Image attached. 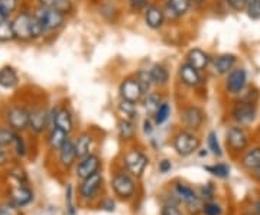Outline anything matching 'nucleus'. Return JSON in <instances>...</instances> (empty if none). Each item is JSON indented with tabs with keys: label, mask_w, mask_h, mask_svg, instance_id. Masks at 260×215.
Segmentation results:
<instances>
[{
	"label": "nucleus",
	"mask_w": 260,
	"mask_h": 215,
	"mask_svg": "<svg viewBox=\"0 0 260 215\" xmlns=\"http://www.w3.org/2000/svg\"><path fill=\"white\" fill-rule=\"evenodd\" d=\"M247 16L251 20H259L260 19V5L257 0H247V5H246V10Z\"/></svg>",
	"instance_id": "a19ab883"
},
{
	"label": "nucleus",
	"mask_w": 260,
	"mask_h": 215,
	"mask_svg": "<svg viewBox=\"0 0 260 215\" xmlns=\"http://www.w3.org/2000/svg\"><path fill=\"white\" fill-rule=\"evenodd\" d=\"M236 65H237V55L225 52V54H221V55L214 56L210 68H211L214 75L225 77L233 68H236Z\"/></svg>",
	"instance_id": "dca6fc26"
},
{
	"label": "nucleus",
	"mask_w": 260,
	"mask_h": 215,
	"mask_svg": "<svg viewBox=\"0 0 260 215\" xmlns=\"http://www.w3.org/2000/svg\"><path fill=\"white\" fill-rule=\"evenodd\" d=\"M167 20H179L185 18L192 9L191 0H169L167 5H164Z\"/></svg>",
	"instance_id": "a211bd4d"
},
{
	"label": "nucleus",
	"mask_w": 260,
	"mask_h": 215,
	"mask_svg": "<svg viewBox=\"0 0 260 215\" xmlns=\"http://www.w3.org/2000/svg\"><path fill=\"white\" fill-rule=\"evenodd\" d=\"M30 22H32V10H20L12 18L15 38L20 42L30 41Z\"/></svg>",
	"instance_id": "f8f14e48"
},
{
	"label": "nucleus",
	"mask_w": 260,
	"mask_h": 215,
	"mask_svg": "<svg viewBox=\"0 0 260 215\" xmlns=\"http://www.w3.org/2000/svg\"><path fill=\"white\" fill-rule=\"evenodd\" d=\"M243 168H246L247 170H256L260 168V148H251V149L246 150V153L243 155L242 158Z\"/></svg>",
	"instance_id": "a878e982"
},
{
	"label": "nucleus",
	"mask_w": 260,
	"mask_h": 215,
	"mask_svg": "<svg viewBox=\"0 0 260 215\" xmlns=\"http://www.w3.org/2000/svg\"><path fill=\"white\" fill-rule=\"evenodd\" d=\"M244 215H253V214H244Z\"/></svg>",
	"instance_id": "bf43d9fd"
},
{
	"label": "nucleus",
	"mask_w": 260,
	"mask_h": 215,
	"mask_svg": "<svg viewBox=\"0 0 260 215\" xmlns=\"http://www.w3.org/2000/svg\"><path fill=\"white\" fill-rule=\"evenodd\" d=\"M159 2H160L162 5H167V3H168V2H169V0H159Z\"/></svg>",
	"instance_id": "13d9d810"
},
{
	"label": "nucleus",
	"mask_w": 260,
	"mask_h": 215,
	"mask_svg": "<svg viewBox=\"0 0 260 215\" xmlns=\"http://www.w3.org/2000/svg\"><path fill=\"white\" fill-rule=\"evenodd\" d=\"M256 176H257V179L260 181V168L256 169Z\"/></svg>",
	"instance_id": "4d7b16f0"
},
{
	"label": "nucleus",
	"mask_w": 260,
	"mask_h": 215,
	"mask_svg": "<svg viewBox=\"0 0 260 215\" xmlns=\"http://www.w3.org/2000/svg\"><path fill=\"white\" fill-rule=\"evenodd\" d=\"M20 0H0V16L13 18L18 13Z\"/></svg>",
	"instance_id": "72a5a7b5"
},
{
	"label": "nucleus",
	"mask_w": 260,
	"mask_h": 215,
	"mask_svg": "<svg viewBox=\"0 0 260 215\" xmlns=\"http://www.w3.org/2000/svg\"><path fill=\"white\" fill-rule=\"evenodd\" d=\"M232 117L234 122L240 126H249L257 117V104L249 103L244 100H237L233 104Z\"/></svg>",
	"instance_id": "39448f33"
},
{
	"label": "nucleus",
	"mask_w": 260,
	"mask_h": 215,
	"mask_svg": "<svg viewBox=\"0 0 260 215\" xmlns=\"http://www.w3.org/2000/svg\"><path fill=\"white\" fill-rule=\"evenodd\" d=\"M178 81L186 88H200L201 85H204V78L203 73H200L198 69H195L194 66L189 65L188 62H182L178 66Z\"/></svg>",
	"instance_id": "9d476101"
},
{
	"label": "nucleus",
	"mask_w": 260,
	"mask_h": 215,
	"mask_svg": "<svg viewBox=\"0 0 260 215\" xmlns=\"http://www.w3.org/2000/svg\"><path fill=\"white\" fill-rule=\"evenodd\" d=\"M160 215H182L175 204H167L160 209Z\"/></svg>",
	"instance_id": "de8ad7c7"
},
{
	"label": "nucleus",
	"mask_w": 260,
	"mask_h": 215,
	"mask_svg": "<svg viewBox=\"0 0 260 215\" xmlns=\"http://www.w3.org/2000/svg\"><path fill=\"white\" fill-rule=\"evenodd\" d=\"M171 113H172L171 104L168 103V101H162L160 105H159V109L156 110V113H155V116L152 119H153V122H155L156 126H160V124L168 122V119L171 117Z\"/></svg>",
	"instance_id": "f704fd0d"
},
{
	"label": "nucleus",
	"mask_w": 260,
	"mask_h": 215,
	"mask_svg": "<svg viewBox=\"0 0 260 215\" xmlns=\"http://www.w3.org/2000/svg\"><path fill=\"white\" fill-rule=\"evenodd\" d=\"M143 20L146 26L152 30H160L167 25V15L162 3H150L148 9L143 12Z\"/></svg>",
	"instance_id": "ddd939ff"
},
{
	"label": "nucleus",
	"mask_w": 260,
	"mask_h": 215,
	"mask_svg": "<svg viewBox=\"0 0 260 215\" xmlns=\"http://www.w3.org/2000/svg\"><path fill=\"white\" fill-rule=\"evenodd\" d=\"M32 201V192L29 191L28 188L19 187L15 188L10 194V202L16 206H25L28 205L29 202Z\"/></svg>",
	"instance_id": "bb28decb"
},
{
	"label": "nucleus",
	"mask_w": 260,
	"mask_h": 215,
	"mask_svg": "<svg viewBox=\"0 0 260 215\" xmlns=\"http://www.w3.org/2000/svg\"><path fill=\"white\" fill-rule=\"evenodd\" d=\"M51 126H55L70 134L74 130V116L71 110L65 105L54 109L51 112Z\"/></svg>",
	"instance_id": "2eb2a0df"
},
{
	"label": "nucleus",
	"mask_w": 260,
	"mask_h": 215,
	"mask_svg": "<svg viewBox=\"0 0 260 215\" xmlns=\"http://www.w3.org/2000/svg\"><path fill=\"white\" fill-rule=\"evenodd\" d=\"M12 146L15 148V152H16V155H18L19 158H23V156L26 155V150H28V148H26V143H25V140H23V137H22V136H19L18 134Z\"/></svg>",
	"instance_id": "37998d69"
},
{
	"label": "nucleus",
	"mask_w": 260,
	"mask_h": 215,
	"mask_svg": "<svg viewBox=\"0 0 260 215\" xmlns=\"http://www.w3.org/2000/svg\"><path fill=\"white\" fill-rule=\"evenodd\" d=\"M68 136H70V134H68L67 131L61 130V129H58L55 126H52L49 133H48V146L52 150H56V152H58V150L61 149L65 143H67V140L70 139Z\"/></svg>",
	"instance_id": "393cba45"
},
{
	"label": "nucleus",
	"mask_w": 260,
	"mask_h": 215,
	"mask_svg": "<svg viewBox=\"0 0 260 215\" xmlns=\"http://www.w3.org/2000/svg\"><path fill=\"white\" fill-rule=\"evenodd\" d=\"M67 202H68V211L70 214H74V206H73V187L68 185L67 187Z\"/></svg>",
	"instance_id": "8fccbe9b"
},
{
	"label": "nucleus",
	"mask_w": 260,
	"mask_h": 215,
	"mask_svg": "<svg viewBox=\"0 0 260 215\" xmlns=\"http://www.w3.org/2000/svg\"><path fill=\"white\" fill-rule=\"evenodd\" d=\"M112 188L114 194L121 199H130L136 192V184L126 172H117L113 176Z\"/></svg>",
	"instance_id": "9b49d317"
},
{
	"label": "nucleus",
	"mask_w": 260,
	"mask_h": 215,
	"mask_svg": "<svg viewBox=\"0 0 260 215\" xmlns=\"http://www.w3.org/2000/svg\"><path fill=\"white\" fill-rule=\"evenodd\" d=\"M153 124H155V122H153V119H150V117H146V119L143 120V131H145V134L150 136V134L153 133V130H155Z\"/></svg>",
	"instance_id": "09e8293b"
},
{
	"label": "nucleus",
	"mask_w": 260,
	"mask_h": 215,
	"mask_svg": "<svg viewBox=\"0 0 260 215\" xmlns=\"http://www.w3.org/2000/svg\"><path fill=\"white\" fill-rule=\"evenodd\" d=\"M100 165H102V159H100L97 155L90 153L88 156H85V158H83V159H80V162H78L77 169H75L77 178L85 179V178H88V176H91L93 173L99 172Z\"/></svg>",
	"instance_id": "6ab92c4d"
},
{
	"label": "nucleus",
	"mask_w": 260,
	"mask_h": 215,
	"mask_svg": "<svg viewBox=\"0 0 260 215\" xmlns=\"http://www.w3.org/2000/svg\"><path fill=\"white\" fill-rule=\"evenodd\" d=\"M143 107H145V110L148 113L150 117H153L155 116V113L159 109V105L160 103L164 101L162 100V97H160V94L155 93V91H150V93L145 94V97H143Z\"/></svg>",
	"instance_id": "c756f323"
},
{
	"label": "nucleus",
	"mask_w": 260,
	"mask_h": 215,
	"mask_svg": "<svg viewBox=\"0 0 260 215\" xmlns=\"http://www.w3.org/2000/svg\"><path fill=\"white\" fill-rule=\"evenodd\" d=\"M254 208H256V214L260 215V201H257V202L254 204Z\"/></svg>",
	"instance_id": "6e6d98bb"
},
{
	"label": "nucleus",
	"mask_w": 260,
	"mask_h": 215,
	"mask_svg": "<svg viewBox=\"0 0 260 215\" xmlns=\"http://www.w3.org/2000/svg\"><path fill=\"white\" fill-rule=\"evenodd\" d=\"M117 110L120 112L123 119L136 122V119H138V107H136V103L126 101V100H121L120 98V101L117 104Z\"/></svg>",
	"instance_id": "473e14b6"
},
{
	"label": "nucleus",
	"mask_w": 260,
	"mask_h": 215,
	"mask_svg": "<svg viewBox=\"0 0 260 215\" xmlns=\"http://www.w3.org/2000/svg\"><path fill=\"white\" fill-rule=\"evenodd\" d=\"M0 19H2V16H0Z\"/></svg>",
	"instance_id": "680f3d73"
},
{
	"label": "nucleus",
	"mask_w": 260,
	"mask_h": 215,
	"mask_svg": "<svg viewBox=\"0 0 260 215\" xmlns=\"http://www.w3.org/2000/svg\"><path fill=\"white\" fill-rule=\"evenodd\" d=\"M257 2H259V5H260V0H257Z\"/></svg>",
	"instance_id": "052dcab7"
},
{
	"label": "nucleus",
	"mask_w": 260,
	"mask_h": 215,
	"mask_svg": "<svg viewBox=\"0 0 260 215\" xmlns=\"http://www.w3.org/2000/svg\"><path fill=\"white\" fill-rule=\"evenodd\" d=\"M19 78L18 71L12 65H5L0 68V87L5 90H13L15 87H18Z\"/></svg>",
	"instance_id": "4be33fe9"
},
{
	"label": "nucleus",
	"mask_w": 260,
	"mask_h": 215,
	"mask_svg": "<svg viewBox=\"0 0 260 215\" xmlns=\"http://www.w3.org/2000/svg\"><path fill=\"white\" fill-rule=\"evenodd\" d=\"M34 15L41 22L42 28L45 30V35L58 32L59 29L64 28L67 23V18H68V15L62 13L61 10L39 6V5L34 9Z\"/></svg>",
	"instance_id": "f257e3e1"
},
{
	"label": "nucleus",
	"mask_w": 260,
	"mask_h": 215,
	"mask_svg": "<svg viewBox=\"0 0 260 215\" xmlns=\"http://www.w3.org/2000/svg\"><path fill=\"white\" fill-rule=\"evenodd\" d=\"M58 155H59V163H61V166L67 169L71 168L75 163V160L78 159L74 141L71 140V139H68L64 146L58 150Z\"/></svg>",
	"instance_id": "5701e85b"
},
{
	"label": "nucleus",
	"mask_w": 260,
	"mask_h": 215,
	"mask_svg": "<svg viewBox=\"0 0 260 215\" xmlns=\"http://www.w3.org/2000/svg\"><path fill=\"white\" fill-rule=\"evenodd\" d=\"M19 206L13 205L12 202H6L0 205V215H19Z\"/></svg>",
	"instance_id": "c03bdc74"
},
{
	"label": "nucleus",
	"mask_w": 260,
	"mask_h": 215,
	"mask_svg": "<svg viewBox=\"0 0 260 215\" xmlns=\"http://www.w3.org/2000/svg\"><path fill=\"white\" fill-rule=\"evenodd\" d=\"M135 78L139 81L140 87L143 88L145 94H148L152 91V87H153V80H152V75H150V69L149 68H140L135 73Z\"/></svg>",
	"instance_id": "2f4dec72"
},
{
	"label": "nucleus",
	"mask_w": 260,
	"mask_h": 215,
	"mask_svg": "<svg viewBox=\"0 0 260 215\" xmlns=\"http://www.w3.org/2000/svg\"><path fill=\"white\" fill-rule=\"evenodd\" d=\"M37 2L39 6L61 10L65 15H70L74 10V2L73 0H37Z\"/></svg>",
	"instance_id": "cd10ccee"
},
{
	"label": "nucleus",
	"mask_w": 260,
	"mask_h": 215,
	"mask_svg": "<svg viewBox=\"0 0 260 215\" xmlns=\"http://www.w3.org/2000/svg\"><path fill=\"white\" fill-rule=\"evenodd\" d=\"M103 184V175L102 172H95L91 176L83 179V184L80 187V195L84 198V199H93L97 192L100 191Z\"/></svg>",
	"instance_id": "aec40b11"
},
{
	"label": "nucleus",
	"mask_w": 260,
	"mask_h": 215,
	"mask_svg": "<svg viewBox=\"0 0 260 215\" xmlns=\"http://www.w3.org/2000/svg\"><path fill=\"white\" fill-rule=\"evenodd\" d=\"M225 141H227V146L232 152H243V150L247 149L249 146V133L246 131V129L240 126V124H236L227 129L225 133Z\"/></svg>",
	"instance_id": "1a4fd4ad"
},
{
	"label": "nucleus",
	"mask_w": 260,
	"mask_h": 215,
	"mask_svg": "<svg viewBox=\"0 0 260 215\" xmlns=\"http://www.w3.org/2000/svg\"><path fill=\"white\" fill-rule=\"evenodd\" d=\"M172 146H174V150L177 152L179 156L186 158V156L194 155L195 152L200 149L201 140H200V137L195 134L194 131L182 129V130H179L174 136Z\"/></svg>",
	"instance_id": "f03ea898"
},
{
	"label": "nucleus",
	"mask_w": 260,
	"mask_h": 215,
	"mask_svg": "<svg viewBox=\"0 0 260 215\" xmlns=\"http://www.w3.org/2000/svg\"><path fill=\"white\" fill-rule=\"evenodd\" d=\"M191 3H192V9L200 10L207 5V0H191Z\"/></svg>",
	"instance_id": "5fc2aeb1"
},
{
	"label": "nucleus",
	"mask_w": 260,
	"mask_h": 215,
	"mask_svg": "<svg viewBox=\"0 0 260 215\" xmlns=\"http://www.w3.org/2000/svg\"><path fill=\"white\" fill-rule=\"evenodd\" d=\"M29 114L30 110H28L25 105L15 104L6 110L5 119L10 129H13L15 131H23L29 129Z\"/></svg>",
	"instance_id": "20e7f679"
},
{
	"label": "nucleus",
	"mask_w": 260,
	"mask_h": 215,
	"mask_svg": "<svg viewBox=\"0 0 260 215\" xmlns=\"http://www.w3.org/2000/svg\"><path fill=\"white\" fill-rule=\"evenodd\" d=\"M213 58L214 56L203 48L194 47L188 49V52L185 54V62L194 66L195 69H198L200 73H205L211 65Z\"/></svg>",
	"instance_id": "4468645a"
},
{
	"label": "nucleus",
	"mask_w": 260,
	"mask_h": 215,
	"mask_svg": "<svg viewBox=\"0 0 260 215\" xmlns=\"http://www.w3.org/2000/svg\"><path fill=\"white\" fill-rule=\"evenodd\" d=\"M203 212L205 215H221L223 209H221V206L218 205V204H215V202H208V204L204 205V211Z\"/></svg>",
	"instance_id": "49530a36"
},
{
	"label": "nucleus",
	"mask_w": 260,
	"mask_h": 215,
	"mask_svg": "<svg viewBox=\"0 0 260 215\" xmlns=\"http://www.w3.org/2000/svg\"><path fill=\"white\" fill-rule=\"evenodd\" d=\"M224 88L230 95H240L247 88V71L243 66L233 68L229 74L225 75Z\"/></svg>",
	"instance_id": "423d86ee"
},
{
	"label": "nucleus",
	"mask_w": 260,
	"mask_h": 215,
	"mask_svg": "<svg viewBox=\"0 0 260 215\" xmlns=\"http://www.w3.org/2000/svg\"><path fill=\"white\" fill-rule=\"evenodd\" d=\"M123 163L124 168L129 172L132 176L140 178L145 172V169L148 168L149 159L148 156L139 149H130L124 153L123 156Z\"/></svg>",
	"instance_id": "7ed1b4c3"
},
{
	"label": "nucleus",
	"mask_w": 260,
	"mask_h": 215,
	"mask_svg": "<svg viewBox=\"0 0 260 215\" xmlns=\"http://www.w3.org/2000/svg\"><path fill=\"white\" fill-rule=\"evenodd\" d=\"M94 137L90 131H84L81 133L77 139H75V150H77V156L78 159H83L85 156H88L91 153V148H93Z\"/></svg>",
	"instance_id": "b1692460"
},
{
	"label": "nucleus",
	"mask_w": 260,
	"mask_h": 215,
	"mask_svg": "<svg viewBox=\"0 0 260 215\" xmlns=\"http://www.w3.org/2000/svg\"><path fill=\"white\" fill-rule=\"evenodd\" d=\"M51 123V113L48 112L45 107H35L30 110L29 114V129L41 134L47 130L48 124Z\"/></svg>",
	"instance_id": "f3484780"
},
{
	"label": "nucleus",
	"mask_w": 260,
	"mask_h": 215,
	"mask_svg": "<svg viewBox=\"0 0 260 215\" xmlns=\"http://www.w3.org/2000/svg\"><path fill=\"white\" fill-rule=\"evenodd\" d=\"M201 194H203V199H211L213 198V187H211V184H208V185H205L201 189Z\"/></svg>",
	"instance_id": "603ef678"
},
{
	"label": "nucleus",
	"mask_w": 260,
	"mask_h": 215,
	"mask_svg": "<svg viewBox=\"0 0 260 215\" xmlns=\"http://www.w3.org/2000/svg\"><path fill=\"white\" fill-rule=\"evenodd\" d=\"M149 69H150V75H152V80H153V87L164 88V87H167L169 84L171 75H169V69H168V66L165 64L155 62Z\"/></svg>",
	"instance_id": "412c9836"
},
{
	"label": "nucleus",
	"mask_w": 260,
	"mask_h": 215,
	"mask_svg": "<svg viewBox=\"0 0 260 215\" xmlns=\"http://www.w3.org/2000/svg\"><path fill=\"white\" fill-rule=\"evenodd\" d=\"M175 192H177V195L179 197V199L182 201V202H185L188 204L189 201H192L195 198H198L195 195V192L191 189L189 187H186L184 184H177V187H175Z\"/></svg>",
	"instance_id": "4c0bfd02"
},
{
	"label": "nucleus",
	"mask_w": 260,
	"mask_h": 215,
	"mask_svg": "<svg viewBox=\"0 0 260 215\" xmlns=\"http://www.w3.org/2000/svg\"><path fill=\"white\" fill-rule=\"evenodd\" d=\"M186 208H188V211L191 212V214H200V212H203L204 211V201H203V198H195L192 201H189L188 204H185Z\"/></svg>",
	"instance_id": "79ce46f5"
},
{
	"label": "nucleus",
	"mask_w": 260,
	"mask_h": 215,
	"mask_svg": "<svg viewBox=\"0 0 260 215\" xmlns=\"http://www.w3.org/2000/svg\"><path fill=\"white\" fill-rule=\"evenodd\" d=\"M9 162V155L0 148V166H5Z\"/></svg>",
	"instance_id": "864d4df0"
},
{
	"label": "nucleus",
	"mask_w": 260,
	"mask_h": 215,
	"mask_svg": "<svg viewBox=\"0 0 260 215\" xmlns=\"http://www.w3.org/2000/svg\"><path fill=\"white\" fill-rule=\"evenodd\" d=\"M205 169L217 178H229V175H230V168L225 163H217L213 166H205Z\"/></svg>",
	"instance_id": "58836bf2"
},
{
	"label": "nucleus",
	"mask_w": 260,
	"mask_h": 215,
	"mask_svg": "<svg viewBox=\"0 0 260 215\" xmlns=\"http://www.w3.org/2000/svg\"><path fill=\"white\" fill-rule=\"evenodd\" d=\"M207 145H208V150L213 153L214 156L217 158H221L223 156V149H221V145L218 140V136L215 131H210L208 136H207Z\"/></svg>",
	"instance_id": "c9c22d12"
},
{
	"label": "nucleus",
	"mask_w": 260,
	"mask_h": 215,
	"mask_svg": "<svg viewBox=\"0 0 260 215\" xmlns=\"http://www.w3.org/2000/svg\"><path fill=\"white\" fill-rule=\"evenodd\" d=\"M15 30H13V23L12 18L0 19V44H8L15 41Z\"/></svg>",
	"instance_id": "7c9ffc66"
},
{
	"label": "nucleus",
	"mask_w": 260,
	"mask_h": 215,
	"mask_svg": "<svg viewBox=\"0 0 260 215\" xmlns=\"http://www.w3.org/2000/svg\"><path fill=\"white\" fill-rule=\"evenodd\" d=\"M172 169V163L168 159H164L159 162V172L160 173H168Z\"/></svg>",
	"instance_id": "3c124183"
},
{
	"label": "nucleus",
	"mask_w": 260,
	"mask_h": 215,
	"mask_svg": "<svg viewBox=\"0 0 260 215\" xmlns=\"http://www.w3.org/2000/svg\"><path fill=\"white\" fill-rule=\"evenodd\" d=\"M152 2L150 0H127V8L133 13H142L148 9V6Z\"/></svg>",
	"instance_id": "ea45409f"
},
{
	"label": "nucleus",
	"mask_w": 260,
	"mask_h": 215,
	"mask_svg": "<svg viewBox=\"0 0 260 215\" xmlns=\"http://www.w3.org/2000/svg\"><path fill=\"white\" fill-rule=\"evenodd\" d=\"M179 119H181V123L186 130L197 131L200 130L204 124L205 113L201 107H198L195 104H189L181 110Z\"/></svg>",
	"instance_id": "0eeeda50"
},
{
	"label": "nucleus",
	"mask_w": 260,
	"mask_h": 215,
	"mask_svg": "<svg viewBox=\"0 0 260 215\" xmlns=\"http://www.w3.org/2000/svg\"><path fill=\"white\" fill-rule=\"evenodd\" d=\"M117 131H119V137L121 140H132L136 136V123L133 120L121 119L119 124H117Z\"/></svg>",
	"instance_id": "c85d7f7f"
},
{
	"label": "nucleus",
	"mask_w": 260,
	"mask_h": 215,
	"mask_svg": "<svg viewBox=\"0 0 260 215\" xmlns=\"http://www.w3.org/2000/svg\"><path fill=\"white\" fill-rule=\"evenodd\" d=\"M119 95L121 100L132 101V103H140L145 97V91L140 87L139 81L135 78V75H130L121 80L119 84Z\"/></svg>",
	"instance_id": "6e6552de"
},
{
	"label": "nucleus",
	"mask_w": 260,
	"mask_h": 215,
	"mask_svg": "<svg viewBox=\"0 0 260 215\" xmlns=\"http://www.w3.org/2000/svg\"><path fill=\"white\" fill-rule=\"evenodd\" d=\"M18 136V131L8 127H0V148H6V146H12L13 141Z\"/></svg>",
	"instance_id": "e433bc0d"
},
{
	"label": "nucleus",
	"mask_w": 260,
	"mask_h": 215,
	"mask_svg": "<svg viewBox=\"0 0 260 215\" xmlns=\"http://www.w3.org/2000/svg\"><path fill=\"white\" fill-rule=\"evenodd\" d=\"M225 3L234 12H244L246 10V5H247V0H225Z\"/></svg>",
	"instance_id": "a18cd8bd"
}]
</instances>
